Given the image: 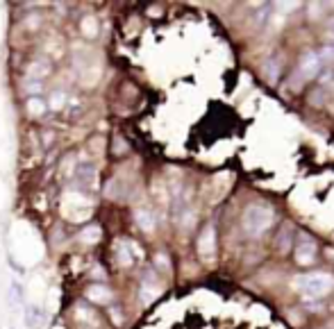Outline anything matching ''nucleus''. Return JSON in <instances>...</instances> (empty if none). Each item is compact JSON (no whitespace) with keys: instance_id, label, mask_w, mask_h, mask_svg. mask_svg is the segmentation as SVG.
Listing matches in <instances>:
<instances>
[{"instance_id":"4","label":"nucleus","mask_w":334,"mask_h":329,"mask_svg":"<svg viewBox=\"0 0 334 329\" xmlns=\"http://www.w3.org/2000/svg\"><path fill=\"white\" fill-rule=\"evenodd\" d=\"M314 257H316V243L302 234L300 243H296V261L300 266H311L314 264Z\"/></svg>"},{"instance_id":"10","label":"nucleus","mask_w":334,"mask_h":329,"mask_svg":"<svg viewBox=\"0 0 334 329\" xmlns=\"http://www.w3.org/2000/svg\"><path fill=\"white\" fill-rule=\"evenodd\" d=\"M89 293H91V295H95L93 300H98V302H103V300H107V297H109V291H105V289H98V286H93V289L89 291Z\"/></svg>"},{"instance_id":"9","label":"nucleus","mask_w":334,"mask_h":329,"mask_svg":"<svg viewBox=\"0 0 334 329\" xmlns=\"http://www.w3.org/2000/svg\"><path fill=\"white\" fill-rule=\"evenodd\" d=\"M321 59H323V64H327V61H334V46H325L321 52Z\"/></svg>"},{"instance_id":"5","label":"nucleus","mask_w":334,"mask_h":329,"mask_svg":"<svg viewBox=\"0 0 334 329\" xmlns=\"http://www.w3.org/2000/svg\"><path fill=\"white\" fill-rule=\"evenodd\" d=\"M198 252L203 259H214L216 254V232L214 225H207L198 238Z\"/></svg>"},{"instance_id":"13","label":"nucleus","mask_w":334,"mask_h":329,"mask_svg":"<svg viewBox=\"0 0 334 329\" xmlns=\"http://www.w3.org/2000/svg\"><path fill=\"white\" fill-rule=\"evenodd\" d=\"M325 36H330V39H334V20L330 25H327V30H325Z\"/></svg>"},{"instance_id":"2","label":"nucleus","mask_w":334,"mask_h":329,"mask_svg":"<svg viewBox=\"0 0 334 329\" xmlns=\"http://www.w3.org/2000/svg\"><path fill=\"white\" fill-rule=\"evenodd\" d=\"M293 286L298 293H302L309 300V297H323L334 289V277L330 273H309V275H298L293 279Z\"/></svg>"},{"instance_id":"3","label":"nucleus","mask_w":334,"mask_h":329,"mask_svg":"<svg viewBox=\"0 0 334 329\" xmlns=\"http://www.w3.org/2000/svg\"><path fill=\"white\" fill-rule=\"evenodd\" d=\"M321 69H323V59L318 52H307V55H302V59L298 64V73L293 75V80H298L296 89H300V84L305 80H314L318 73H321Z\"/></svg>"},{"instance_id":"11","label":"nucleus","mask_w":334,"mask_h":329,"mask_svg":"<svg viewBox=\"0 0 334 329\" xmlns=\"http://www.w3.org/2000/svg\"><path fill=\"white\" fill-rule=\"evenodd\" d=\"M296 7H298V3H282V5H278L280 12H293Z\"/></svg>"},{"instance_id":"7","label":"nucleus","mask_w":334,"mask_h":329,"mask_svg":"<svg viewBox=\"0 0 334 329\" xmlns=\"http://www.w3.org/2000/svg\"><path fill=\"white\" fill-rule=\"evenodd\" d=\"M262 71H264V75H266V80L268 82H275L280 77V64L275 59H268L266 64L262 66Z\"/></svg>"},{"instance_id":"8","label":"nucleus","mask_w":334,"mask_h":329,"mask_svg":"<svg viewBox=\"0 0 334 329\" xmlns=\"http://www.w3.org/2000/svg\"><path fill=\"white\" fill-rule=\"evenodd\" d=\"M136 221L141 223L143 229H152V225H155V218H152L148 211H136Z\"/></svg>"},{"instance_id":"6","label":"nucleus","mask_w":334,"mask_h":329,"mask_svg":"<svg viewBox=\"0 0 334 329\" xmlns=\"http://www.w3.org/2000/svg\"><path fill=\"white\" fill-rule=\"evenodd\" d=\"M291 243H293V232H291V225H284L280 229V236H278V250L280 252H286Z\"/></svg>"},{"instance_id":"1","label":"nucleus","mask_w":334,"mask_h":329,"mask_svg":"<svg viewBox=\"0 0 334 329\" xmlns=\"http://www.w3.org/2000/svg\"><path fill=\"white\" fill-rule=\"evenodd\" d=\"M275 221V213L268 205H250L246 207L243 211V218H241V225H243V232L252 238H259L262 234H266L270 225Z\"/></svg>"},{"instance_id":"12","label":"nucleus","mask_w":334,"mask_h":329,"mask_svg":"<svg viewBox=\"0 0 334 329\" xmlns=\"http://www.w3.org/2000/svg\"><path fill=\"white\" fill-rule=\"evenodd\" d=\"M321 12H323V5H311V7H309V16L311 18L321 16Z\"/></svg>"}]
</instances>
